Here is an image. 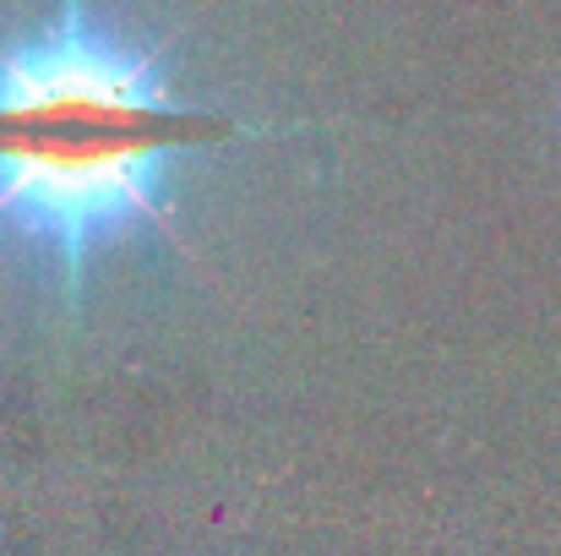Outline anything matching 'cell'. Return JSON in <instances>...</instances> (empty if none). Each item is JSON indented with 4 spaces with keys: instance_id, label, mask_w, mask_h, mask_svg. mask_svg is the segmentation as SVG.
I'll use <instances>...</instances> for the list:
<instances>
[{
    "instance_id": "1",
    "label": "cell",
    "mask_w": 561,
    "mask_h": 556,
    "mask_svg": "<svg viewBox=\"0 0 561 556\" xmlns=\"http://www.w3.org/2000/svg\"><path fill=\"white\" fill-rule=\"evenodd\" d=\"M186 104L164 66L88 16L82 0L0 44V240H27L77 290L93 246L164 218L175 164L234 137Z\"/></svg>"
}]
</instances>
